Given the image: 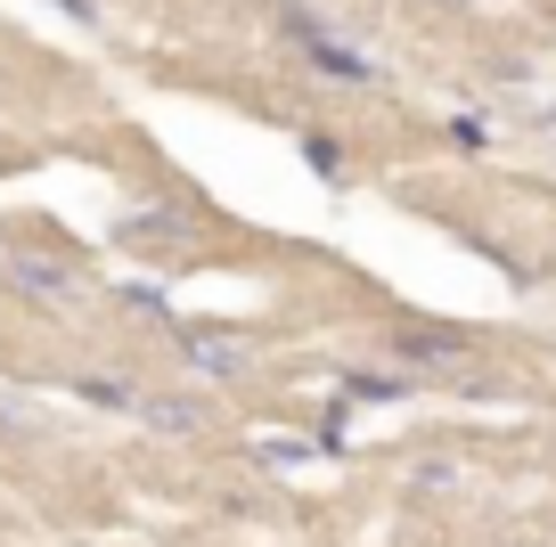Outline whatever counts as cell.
Wrapping results in <instances>:
<instances>
[{
	"label": "cell",
	"instance_id": "cell-1",
	"mask_svg": "<svg viewBox=\"0 0 556 547\" xmlns=\"http://www.w3.org/2000/svg\"><path fill=\"white\" fill-rule=\"evenodd\" d=\"M9 278H17L25 294H58L66 287V270H50V262H9Z\"/></svg>",
	"mask_w": 556,
	"mask_h": 547
}]
</instances>
